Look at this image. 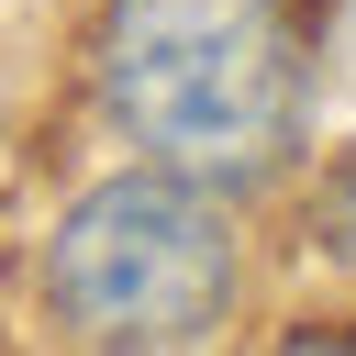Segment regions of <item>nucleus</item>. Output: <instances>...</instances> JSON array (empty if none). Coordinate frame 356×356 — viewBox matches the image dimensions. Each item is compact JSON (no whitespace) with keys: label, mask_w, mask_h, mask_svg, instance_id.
Listing matches in <instances>:
<instances>
[{"label":"nucleus","mask_w":356,"mask_h":356,"mask_svg":"<svg viewBox=\"0 0 356 356\" xmlns=\"http://www.w3.org/2000/svg\"><path fill=\"white\" fill-rule=\"evenodd\" d=\"M100 100L145 156L256 189L300 156V33L278 0H100Z\"/></svg>","instance_id":"nucleus-1"},{"label":"nucleus","mask_w":356,"mask_h":356,"mask_svg":"<svg viewBox=\"0 0 356 356\" xmlns=\"http://www.w3.org/2000/svg\"><path fill=\"white\" fill-rule=\"evenodd\" d=\"M44 300L78 345H211L234 312V222L211 178L167 156L100 178L44 245Z\"/></svg>","instance_id":"nucleus-2"},{"label":"nucleus","mask_w":356,"mask_h":356,"mask_svg":"<svg viewBox=\"0 0 356 356\" xmlns=\"http://www.w3.org/2000/svg\"><path fill=\"white\" fill-rule=\"evenodd\" d=\"M323 234H334V256H356V156L323 167Z\"/></svg>","instance_id":"nucleus-3"}]
</instances>
